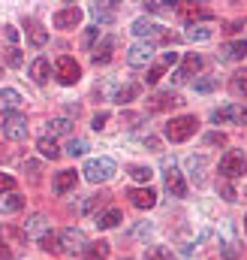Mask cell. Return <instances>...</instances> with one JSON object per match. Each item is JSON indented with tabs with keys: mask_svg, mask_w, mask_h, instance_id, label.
<instances>
[{
	"mask_svg": "<svg viewBox=\"0 0 247 260\" xmlns=\"http://www.w3.org/2000/svg\"><path fill=\"white\" fill-rule=\"evenodd\" d=\"M163 73H166V67H163V64L151 67V70H148V76H145V82H148V85H157V82L163 79Z\"/></svg>",
	"mask_w": 247,
	"mask_h": 260,
	"instance_id": "cell-39",
	"label": "cell"
},
{
	"mask_svg": "<svg viewBox=\"0 0 247 260\" xmlns=\"http://www.w3.org/2000/svg\"><path fill=\"white\" fill-rule=\"evenodd\" d=\"M127 197L136 209H154L157 206V194L151 188H133V191H127Z\"/></svg>",
	"mask_w": 247,
	"mask_h": 260,
	"instance_id": "cell-15",
	"label": "cell"
},
{
	"mask_svg": "<svg viewBox=\"0 0 247 260\" xmlns=\"http://www.w3.org/2000/svg\"><path fill=\"white\" fill-rule=\"evenodd\" d=\"M244 230H247V215H244Z\"/></svg>",
	"mask_w": 247,
	"mask_h": 260,
	"instance_id": "cell-53",
	"label": "cell"
},
{
	"mask_svg": "<svg viewBox=\"0 0 247 260\" xmlns=\"http://www.w3.org/2000/svg\"><path fill=\"white\" fill-rule=\"evenodd\" d=\"M39 248H43V251H49V254H58V251H61V242H58V236H55V233H46V236L39 239Z\"/></svg>",
	"mask_w": 247,
	"mask_h": 260,
	"instance_id": "cell-34",
	"label": "cell"
},
{
	"mask_svg": "<svg viewBox=\"0 0 247 260\" xmlns=\"http://www.w3.org/2000/svg\"><path fill=\"white\" fill-rule=\"evenodd\" d=\"M244 55H247V40H232L217 52L220 61H244Z\"/></svg>",
	"mask_w": 247,
	"mask_h": 260,
	"instance_id": "cell-16",
	"label": "cell"
},
{
	"mask_svg": "<svg viewBox=\"0 0 247 260\" xmlns=\"http://www.w3.org/2000/svg\"><path fill=\"white\" fill-rule=\"evenodd\" d=\"M3 136L6 139H12V142H18V139H24L27 136V118L24 115H6L3 118Z\"/></svg>",
	"mask_w": 247,
	"mask_h": 260,
	"instance_id": "cell-7",
	"label": "cell"
},
{
	"mask_svg": "<svg viewBox=\"0 0 247 260\" xmlns=\"http://www.w3.org/2000/svg\"><path fill=\"white\" fill-rule=\"evenodd\" d=\"M184 167H187V176H190V182L193 185H205V157L202 154H190L184 160Z\"/></svg>",
	"mask_w": 247,
	"mask_h": 260,
	"instance_id": "cell-12",
	"label": "cell"
},
{
	"mask_svg": "<svg viewBox=\"0 0 247 260\" xmlns=\"http://www.w3.org/2000/svg\"><path fill=\"white\" fill-rule=\"evenodd\" d=\"M109 251H112V245L109 242H91L88 248H85V260H106L109 257Z\"/></svg>",
	"mask_w": 247,
	"mask_h": 260,
	"instance_id": "cell-26",
	"label": "cell"
},
{
	"mask_svg": "<svg viewBox=\"0 0 247 260\" xmlns=\"http://www.w3.org/2000/svg\"><path fill=\"white\" fill-rule=\"evenodd\" d=\"M27 37H30V43H33V46H46V43H49V34H46V27H43V24H36V21L27 27Z\"/></svg>",
	"mask_w": 247,
	"mask_h": 260,
	"instance_id": "cell-30",
	"label": "cell"
},
{
	"mask_svg": "<svg viewBox=\"0 0 247 260\" xmlns=\"http://www.w3.org/2000/svg\"><path fill=\"white\" fill-rule=\"evenodd\" d=\"M151 12H163V9H172V6H163V3H148Z\"/></svg>",
	"mask_w": 247,
	"mask_h": 260,
	"instance_id": "cell-51",
	"label": "cell"
},
{
	"mask_svg": "<svg viewBox=\"0 0 247 260\" xmlns=\"http://www.w3.org/2000/svg\"><path fill=\"white\" fill-rule=\"evenodd\" d=\"M178 103H184V100H181L175 91H166V94H157V97H151V103H148V106H151L154 112H160V109H169V106H178Z\"/></svg>",
	"mask_w": 247,
	"mask_h": 260,
	"instance_id": "cell-21",
	"label": "cell"
},
{
	"mask_svg": "<svg viewBox=\"0 0 247 260\" xmlns=\"http://www.w3.org/2000/svg\"><path fill=\"white\" fill-rule=\"evenodd\" d=\"M21 106V94L15 88H0V115H15V109Z\"/></svg>",
	"mask_w": 247,
	"mask_h": 260,
	"instance_id": "cell-14",
	"label": "cell"
},
{
	"mask_svg": "<svg viewBox=\"0 0 247 260\" xmlns=\"http://www.w3.org/2000/svg\"><path fill=\"white\" fill-rule=\"evenodd\" d=\"M205 142H211V145H217V142H220V145H223V142H226V136H223V133H208V136H205Z\"/></svg>",
	"mask_w": 247,
	"mask_h": 260,
	"instance_id": "cell-45",
	"label": "cell"
},
{
	"mask_svg": "<svg viewBox=\"0 0 247 260\" xmlns=\"http://www.w3.org/2000/svg\"><path fill=\"white\" fill-rule=\"evenodd\" d=\"M78 21H81V9L78 6H63V9L55 12V27H61V30L78 27Z\"/></svg>",
	"mask_w": 247,
	"mask_h": 260,
	"instance_id": "cell-10",
	"label": "cell"
},
{
	"mask_svg": "<svg viewBox=\"0 0 247 260\" xmlns=\"http://www.w3.org/2000/svg\"><path fill=\"white\" fill-rule=\"evenodd\" d=\"M166 191H169L172 197H187V182H184V176H181L175 167L166 170Z\"/></svg>",
	"mask_w": 247,
	"mask_h": 260,
	"instance_id": "cell-18",
	"label": "cell"
},
{
	"mask_svg": "<svg viewBox=\"0 0 247 260\" xmlns=\"http://www.w3.org/2000/svg\"><path fill=\"white\" fill-rule=\"evenodd\" d=\"M115 46H118V40H115V37H103V40H100V46L91 52L94 64H109V61H112V55H115Z\"/></svg>",
	"mask_w": 247,
	"mask_h": 260,
	"instance_id": "cell-17",
	"label": "cell"
},
{
	"mask_svg": "<svg viewBox=\"0 0 247 260\" xmlns=\"http://www.w3.org/2000/svg\"><path fill=\"white\" fill-rule=\"evenodd\" d=\"M72 188H75V173L72 170H63V173L55 176V194H66Z\"/></svg>",
	"mask_w": 247,
	"mask_h": 260,
	"instance_id": "cell-25",
	"label": "cell"
},
{
	"mask_svg": "<svg viewBox=\"0 0 247 260\" xmlns=\"http://www.w3.org/2000/svg\"><path fill=\"white\" fill-rule=\"evenodd\" d=\"M36 148H39V154H43V157H52V160H55V157H61V145H58L52 136H43V139L36 142Z\"/></svg>",
	"mask_w": 247,
	"mask_h": 260,
	"instance_id": "cell-28",
	"label": "cell"
},
{
	"mask_svg": "<svg viewBox=\"0 0 247 260\" xmlns=\"http://www.w3.org/2000/svg\"><path fill=\"white\" fill-rule=\"evenodd\" d=\"M27 76L36 82V85H46L49 82V76H52V64H49V58H36L30 70H27Z\"/></svg>",
	"mask_w": 247,
	"mask_h": 260,
	"instance_id": "cell-19",
	"label": "cell"
},
{
	"mask_svg": "<svg viewBox=\"0 0 247 260\" xmlns=\"http://www.w3.org/2000/svg\"><path fill=\"white\" fill-rule=\"evenodd\" d=\"M58 242H61L63 254H85V248H88V236L78 227H66L61 236H58Z\"/></svg>",
	"mask_w": 247,
	"mask_h": 260,
	"instance_id": "cell-5",
	"label": "cell"
},
{
	"mask_svg": "<svg viewBox=\"0 0 247 260\" xmlns=\"http://www.w3.org/2000/svg\"><path fill=\"white\" fill-rule=\"evenodd\" d=\"M85 151H88V139L75 136V139H69V142H66V154H69V157H81Z\"/></svg>",
	"mask_w": 247,
	"mask_h": 260,
	"instance_id": "cell-32",
	"label": "cell"
},
{
	"mask_svg": "<svg viewBox=\"0 0 247 260\" xmlns=\"http://www.w3.org/2000/svg\"><path fill=\"white\" fill-rule=\"evenodd\" d=\"M85 179L91 182V185H106V182H112L115 179V173H118V164L112 160V157H91L88 164H85Z\"/></svg>",
	"mask_w": 247,
	"mask_h": 260,
	"instance_id": "cell-1",
	"label": "cell"
},
{
	"mask_svg": "<svg viewBox=\"0 0 247 260\" xmlns=\"http://www.w3.org/2000/svg\"><path fill=\"white\" fill-rule=\"evenodd\" d=\"M69 130H72V121H69V118H52V121H49V127H46V133L55 139V136L69 133Z\"/></svg>",
	"mask_w": 247,
	"mask_h": 260,
	"instance_id": "cell-29",
	"label": "cell"
},
{
	"mask_svg": "<svg viewBox=\"0 0 247 260\" xmlns=\"http://www.w3.org/2000/svg\"><path fill=\"white\" fill-rule=\"evenodd\" d=\"M244 197H247V188H244Z\"/></svg>",
	"mask_w": 247,
	"mask_h": 260,
	"instance_id": "cell-54",
	"label": "cell"
},
{
	"mask_svg": "<svg viewBox=\"0 0 247 260\" xmlns=\"http://www.w3.org/2000/svg\"><path fill=\"white\" fill-rule=\"evenodd\" d=\"M199 67H202V58H199V55L193 52V55H187V58H184V67H181V70H184L187 76H190V73H196Z\"/></svg>",
	"mask_w": 247,
	"mask_h": 260,
	"instance_id": "cell-37",
	"label": "cell"
},
{
	"mask_svg": "<svg viewBox=\"0 0 247 260\" xmlns=\"http://www.w3.org/2000/svg\"><path fill=\"white\" fill-rule=\"evenodd\" d=\"M91 18L97 21V27H106L115 21V3H91Z\"/></svg>",
	"mask_w": 247,
	"mask_h": 260,
	"instance_id": "cell-13",
	"label": "cell"
},
{
	"mask_svg": "<svg viewBox=\"0 0 247 260\" xmlns=\"http://www.w3.org/2000/svg\"><path fill=\"white\" fill-rule=\"evenodd\" d=\"M3 34H6V40H9V43H15V40H18V30H15V27H6Z\"/></svg>",
	"mask_w": 247,
	"mask_h": 260,
	"instance_id": "cell-50",
	"label": "cell"
},
{
	"mask_svg": "<svg viewBox=\"0 0 247 260\" xmlns=\"http://www.w3.org/2000/svg\"><path fill=\"white\" fill-rule=\"evenodd\" d=\"M55 76H58V82H61V85H75V82L81 79V67L75 64V58L61 55V58H58V64H55Z\"/></svg>",
	"mask_w": 247,
	"mask_h": 260,
	"instance_id": "cell-6",
	"label": "cell"
},
{
	"mask_svg": "<svg viewBox=\"0 0 247 260\" xmlns=\"http://www.w3.org/2000/svg\"><path fill=\"white\" fill-rule=\"evenodd\" d=\"M145 260H175V257H172V248H166V245H151V248L145 251Z\"/></svg>",
	"mask_w": 247,
	"mask_h": 260,
	"instance_id": "cell-31",
	"label": "cell"
},
{
	"mask_svg": "<svg viewBox=\"0 0 247 260\" xmlns=\"http://www.w3.org/2000/svg\"><path fill=\"white\" fill-rule=\"evenodd\" d=\"M223 257H226V260H235V257H238V242H235L232 236H229V239H226V245H223Z\"/></svg>",
	"mask_w": 247,
	"mask_h": 260,
	"instance_id": "cell-40",
	"label": "cell"
},
{
	"mask_svg": "<svg viewBox=\"0 0 247 260\" xmlns=\"http://www.w3.org/2000/svg\"><path fill=\"white\" fill-rule=\"evenodd\" d=\"M211 121L214 124H229V121H241V109L235 106V103H226V106H220L214 115H211Z\"/></svg>",
	"mask_w": 247,
	"mask_h": 260,
	"instance_id": "cell-20",
	"label": "cell"
},
{
	"mask_svg": "<svg viewBox=\"0 0 247 260\" xmlns=\"http://www.w3.org/2000/svg\"><path fill=\"white\" fill-rule=\"evenodd\" d=\"M130 176H133V182L148 185V182H151V176H154V170H151V167H130Z\"/></svg>",
	"mask_w": 247,
	"mask_h": 260,
	"instance_id": "cell-33",
	"label": "cell"
},
{
	"mask_svg": "<svg viewBox=\"0 0 247 260\" xmlns=\"http://www.w3.org/2000/svg\"><path fill=\"white\" fill-rule=\"evenodd\" d=\"M106 121H109V112H97L91 127H94V130H103V127H106Z\"/></svg>",
	"mask_w": 247,
	"mask_h": 260,
	"instance_id": "cell-44",
	"label": "cell"
},
{
	"mask_svg": "<svg viewBox=\"0 0 247 260\" xmlns=\"http://www.w3.org/2000/svg\"><path fill=\"white\" fill-rule=\"evenodd\" d=\"M24 209V197L18 194H3L0 197V215H15Z\"/></svg>",
	"mask_w": 247,
	"mask_h": 260,
	"instance_id": "cell-23",
	"label": "cell"
},
{
	"mask_svg": "<svg viewBox=\"0 0 247 260\" xmlns=\"http://www.w3.org/2000/svg\"><path fill=\"white\" fill-rule=\"evenodd\" d=\"M12 188H15V179H12V176H6V173H0V197L12 194Z\"/></svg>",
	"mask_w": 247,
	"mask_h": 260,
	"instance_id": "cell-42",
	"label": "cell"
},
{
	"mask_svg": "<svg viewBox=\"0 0 247 260\" xmlns=\"http://www.w3.org/2000/svg\"><path fill=\"white\" fill-rule=\"evenodd\" d=\"M199 127V121L193 118V115H178V118H172L169 124H166V136L172 139V142H187L193 133Z\"/></svg>",
	"mask_w": 247,
	"mask_h": 260,
	"instance_id": "cell-4",
	"label": "cell"
},
{
	"mask_svg": "<svg viewBox=\"0 0 247 260\" xmlns=\"http://www.w3.org/2000/svg\"><path fill=\"white\" fill-rule=\"evenodd\" d=\"M46 233H49V218H46V215H30V218L24 221V236H27V239H36V242H39Z\"/></svg>",
	"mask_w": 247,
	"mask_h": 260,
	"instance_id": "cell-11",
	"label": "cell"
},
{
	"mask_svg": "<svg viewBox=\"0 0 247 260\" xmlns=\"http://www.w3.org/2000/svg\"><path fill=\"white\" fill-rule=\"evenodd\" d=\"M148 233H151V224H139V227L133 230V236H136V239H142V236H148Z\"/></svg>",
	"mask_w": 247,
	"mask_h": 260,
	"instance_id": "cell-46",
	"label": "cell"
},
{
	"mask_svg": "<svg viewBox=\"0 0 247 260\" xmlns=\"http://www.w3.org/2000/svg\"><path fill=\"white\" fill-rule=\"evenodd\" d=\"M133 34L142 40V43H172L175 37H169L157 21H151V18H139V21H133Z\"/></svg>",
	"mask_w": 247,
	"mask_h": 260,
	"instance_id": "cell-3",
	"label": "cell"
},
{
	"mask_svg": "<svg viewBox=\"0 0 247 260\" xmlns=\"http://www.w3.org/2000/svg\"><path fill=\"white\" fill-rule=\"evenodd\" d=\"M6 64L9 67L21 64V52H18V46H9V49H6Z\"/></svg>",
	"mask_w": 247,
	"mask_h": 260,
	"instance_id": "cell-43",
	"label": "cell"
},
{
	"mask_svg": "<svg viewBox=\"0 0 247 260\" xmlns=\"http://www.w3.org/2000/svg\"><path fill=\"white\" fill-rule=\"evenodd\" d=\"M187 79H190V76H187L184 70H175V73H172V82H175V85H184Z\"/></svg>",
	"mask_w": 247,
	"mask_h": 260,
	"instance_id": "cell-48",
	"label": "cell"
},
{
	"mask_svg": "<svg viewBox=\"0 0 247 260\" xmlns=\"http://www.w3.org/2000/svg\"><path fill=\"white\" fill-rule=\"evenodd\" d=\"M241 124H247V109H241Z\"/></svg>",
	"mask_w": 247,
	"mask_h": 260,
	"instance_id": "cell-52",
	"label": "cell"
},
{
	"mask_svg": "<svg viewBox=\"0 0 247 260\" xmlns=\"http://www.w3.org/2000/svg\"><path fill=\"white\" fill-rule=\"evenodd\" d=\"M217 191H220V197H223L226 203H235V197H238V194H235V188H232L226 179H223V182H217Z\"/></svg>",
	"mask_w": 247,
	"mask_h": 260,
	"instance_id": "cell-36",
	"label": "cell"
},
{
	"mask_svg": "<svg viewBox=\"0 0 247 260\" xmlns=\"http://www.w3.org/2000/svg\"><path fill=\"white\" fill-rule=\"evenodd\" d=\"M175 12H178L184 21H190V27H193L196 21H211V18H214V12H211V9L196 6V3H181V6H175Z\"/></svg>",
	"mask_w": 247,
	"mask_h": 260,
	"instance_id": "cell-8",
	"label": "cell"
},
{
	"mask_svg": "<svg viewBox=\"0 0 247 260\" xmlns=\"http://www.w3.org/2000/svg\"><path fill=\"white\" fill-rule=\"evenodd\" d=\"M172 64H178V52H166L163 55V67H172Z\"/></svg>",
	"mask_w": 247,
	"mask_h": 260,
	"instance_id": "cell-47",
	"label": "cell"
},
{
	"mask_svg": "<svg viewBox=\"0 0 247 260\" xmlns=\"http://www.w3.org/2000/svg\"><path fill=\"white\" fill-rule=\"evenodd\" d=\"M211 37H214V30L205 27V24H193V27H187V40H190V43H208Z\"/></svg>",
	"mask_w": 247,
	"mask_h": 260,
	"instance_id": "cell-27",
	"label": "cell"
},
{
	"mask_svg": "<svg viewBox=\"0 0 247 260\" xmlns=\"http://www.w3.org/2000/svg\"><path fill=\"white\" fill-rule=\"evenodd\" d=\"M193 88H196L199 94H211V91L217 88V79H211V76H202V79H196V82H193Z\"/></svg>",
	"mask_w": 247,
	"mask_h": 260,
	"instance_id": "cell-35",
	"label": "cell"
},
{
	"mask_svg": "<svg viewBox=\"0 0 247 260\" xmlns=\"http://www.w3.org/2000/svg\"><path fill=\"white\" fill-rule=\"evenodd\" d=\"M97 37H100V27L94 24V27H88V30H85V40H81V46H85V49H94V46H97Z\"/></svg>",
	"mask_w": 247,
	"mask_h": 260,
	"instance_id": "cell-38",
	"label": "cell"
},
{
	"mask_svg": "<svg viewBox=\"0 0 247 260\" xmlns=\"http://www.w3.org/2000/svg\"><path fill=\"white\" fill-rule=\"evenodd\" d=\"M136 97H139V85H133V82H127V85H118V91H115V97H112V100H115V103H133V100H136Z\"/></svg>",
	"mask_w": 247,
	"mask_h": 260,
	"instance_id": "cell-24",
	"label": "cell"
},
{
	"mask_svg": "<svg viewBox=\"0 0 247 260\" xmlns=\"http://www.w3.org/2000/svg\"><path fill=\"white\" fill-rule=\"evenodd\" d=\"M9 257H12V251H9L6 239H0V260H9Z\"/></svg>",
	"mask_w": 247,
	"mask_h": 260,
	"instance_id": "cell-49",
	"label": "cell"
},
{
	"mask_svg": "<svg viewBox=\"0 0 247 260\" xmlns=\"http://www.w3.org/2000/svg\"><path fill=\"white\" fill-rule=\"evenodd\" d=\"M154 58V46L151 43H133L127 52V64L130 67H148Z\"/></svg>",
	"mask_w": 247,
	"mask_h": 260,
	"instance_id": "cell-9",
	"label": "cell"
},
{
	"mask_svg": "<svg viewBox=\"0 0 247 260\" xmlns=\"http://www.w3.org/2000/svg\"><path fill=\"white\" fill-rule=\"evenodd\" d=\"M121 221H124L121 209H106V212L97 215V227H100V230H112V227H118Z\"/></svg>",
	"mask_w": 247,
	"mask_h": 260,
	"instance_id": "cell-22",
	"label": "cell"
},
{
	"mask_svg": "<svg viewBox=\"0 0 247 260\" xmlns=\"http://www.w3.org/2000/svg\"><path fill=\"white\" fill-rule=\"evenodd\" d=\"M232 91H235V94L247 91V70L244 73H235V79H232Z\"/></svg>",
	"mask_w": 247,
	"mask_h": 260,
	"instance_id": "cell-41",
	"label": "cell"
},
{
	"mask_svg": "<svg viewBox=\"0 0 247 260\" xmlns=\"http://www.w3.org/2000/svg\"><path fill=\"white\" fill-rule=\"evenodd\" d=\"M220 176L226 179V182H232V179H241L247 173V157H244V151H238V148H229L223 157H220Z\"/></svg>",
	"mask_w": 247,
	"mask_h": 260,
	"instance_id": "cell-2",
	"label": "cell"
}]
</instances>
